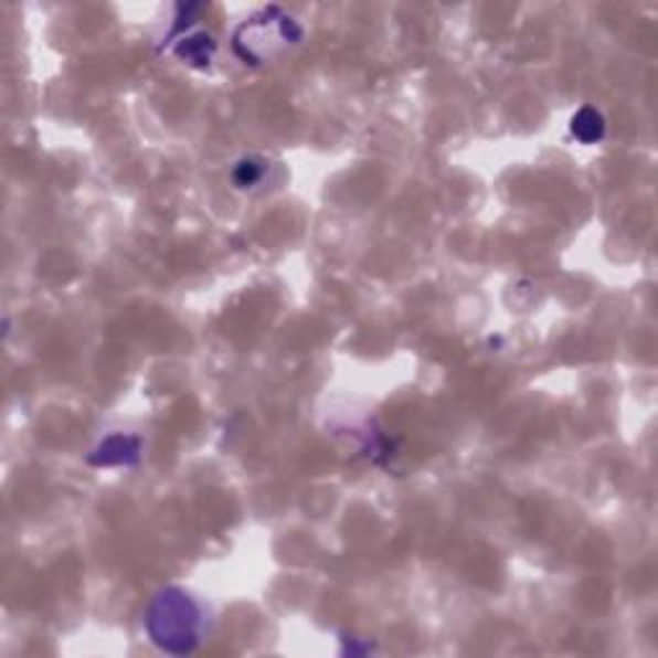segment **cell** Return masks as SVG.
Wrapping results in <instances>:
<instances>
[{
	"label": "cell",
	"mask_w": 658,
	"mask_h": 658,
	"mask_svg": "<svg viewBox=\"0 0 658 658\" xmlns=\"http://www.w3.org/2000/svg\"><path fill=\"white\" fill-rule=\"evenodd\" d=\"M206 615L199 599L180 586H164L150 599L145 630L162 654L188 656L201 646Z\"/></svg>",
	"instance_id": "1"
},
{
	"label": "cell",
	"mask_w": 658,
	"mask_h": 658,
	"mask_svg": "<svg viewBox=\"0 0 658 658\" xmlns=\"http://www.w3.org/2000/svg\"><path fill=\"white\" fill-rule=\"evenodd\" d=\"M301 39V23L294 15H288L284 8L268 6L234 31L232 50L245 65L257 67L288 50V46L299 44Z\"/></svg>",
	"instance_id": "2"
},
{
	"label": "cell",
	"mask_w": 658,
	"mask_h": 658,
	"mask_svg": "<svg viewBox=\"0 0 658 658\" xmlns=\"http://www.w3.org/2000/svg\"><path fill=\"white\" fill-rule=\"evenodd\" d=\"M142 458V441L137 435L114 433L88 453V464L96 468H131Z\"/></svg>",
	"instance_id": "3"
},
{
	"label": "cell",
	"mask_w": 658,
	"mask_h": 658,
	"mask_svg": "<svg viewBox=\"0 0 658 658\" xmlns=\"http://www.w3.org/2000/svg\"><path fill=\"white\" fill-rule=\"evenodd\" d=\"M170 50L180 62H185L188 67L206 70L211 67L216 54V39L203 29H183V31H170L168 36Z\"/></svg>",
	"instance_id": "4"
},
{
	"label": "cell",
	"mask_w": 658,
	"mask_h": 658,
	"mask_svg": "<svg viewBox=\"0 0 658 658\" xmlns=\"http://www.w3.org/2000/svg\"><path fill=\"white\" fill-rule=\"evenodd\" d=\"M571 135H574L582 145H599L607 135V121L602 116L599 108L582 106L571 116Z\"/></svg>",
	"instance_id": "5"
},
{
	"label": "cell",
	"mask_w": 658,
	"mask_h": 658,
	"mask_svg": "<svg viewBox=\"0 0 658 658\" xmlns=\"http://www.w3.org/2000/svg\"><path fill=\"white\" fill-rule=\"evenodd\" d=\"M265 172H268V162L263 158H242L232 170V183L240 191H253L265 180Z\"/></svg>",
	"instance_id": "6"
}]
</instances>
